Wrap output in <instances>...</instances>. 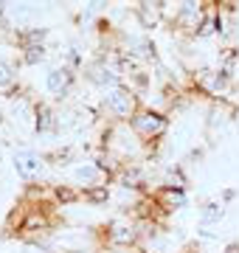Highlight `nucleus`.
I'll return each mask as SVG.
<instances>
[{"label":"nucleus","instance_id":"nucleus-1","mask_svg":"<svg viewBox=\"0 0 239 253\" xmlns=\"http://www.w3.org/2000/svg\"><path fill=\"white\" fill-rule=\"evenodd\" d=\"M99 149L110 152L113 158H119L121 163H138L141 158L149 155V146L132 132L129 124H107L101 129Z\"/></svg>","mask_w":239,"mask_h":253},{"label":"nucleus","instance_id":"nucleus-2","mask_svg":"<svg viewBox=\"0 0 239 253\" xmlns=\"http://www.w3.org/2000/svg\"><path fill=\"white\" fill-rule=\"evenodd\" d=\"M189 87L192 93H200L211 101H231V93H234V79H228L220 68H208V65H200V68H192L189 71Z\"/></svg>","mask_w":239,"mask_h":253},{"label":"nucleus","instance_id":"nucleus-3","mask_svg":"<svg viewBox=\"0 0 239 253\" xmlns=\"http://www.w3.org/2000/svg\"><path fill=\"white\" fill-rule=\"evenodd\" d=\"M101 107L110 116V124H129L144 104H141V96L132 90V87L119 84V87H113V90H104Z\"/></svg>","mask_w":239,"mask_h":253},{"label":"nucleus","instance_id":"nucleus-4","mask_svg":"<svg viewBox=\"0 0 239 253\" xmlns=\"http://www.w3.org/2000/svg\"><path fill=\"white\" fill-rule=\"evenodd\" d=\"M129 126H132V132L144 141L147 146L158 144L160 138L169 132V126H172V118H169V113H163V110L158 107H144L135 113V118L129 121Z\"/></svg>","mask_w":239,"mask_h":253},{"label":"nucleus","instance_id":"nucleus-5","mask_svg":"<svg viewBox=\"0 0 239 253\" xmlns=\"http://www.w3.org/2000/svg\"><path fill=\"white\" fill-rule=\"evenodd\" d=\"M104 245L107 248H119V251L138 248L141 245V222L138 219H124V217L110 219L107 228H104Z\"/></svg>","mask_w":239,"mask_h":253},{"label":"nucleus","instance_id":"nucleus-6","mask_svg":"<svg viewBox=\"0 0 239 253\" xmlns=\"http://www.w3.org/2000/svg\"><path fill=\"white\" fill-rule=\"evenodd\" d=\"M205 9H208V3H202V0H183V3H175V11L169 14V23H172V28H177L180 34L194 40L202 17H205Z\"/></svg>","mask_w":239,"mask_h":253},{"label":"nucleus","instance_id":"nucleus-7","mask_svg":"<svg viewBox=\"0 0 239 253\" xmlns=\"http://www.w3.org/2000/svg\"><path fill=\"white\" fill-rule=\"evenodd\" d=\"M116 51H124L127 56L138 59L141 65H147V62L155 65L158 62V45L147 31H135V34L121 31L119 34V48H116Z\"/></svg>","mask_w":239,"mask_h":253},{"label":"nucleus","instance_id":"nucleus-8","mask_svg":"<svg viewBox=\"0 0 239 253\" xmlns=\"http://www.w3.org/2000/svg\"><path fill=\"white\" fill-rule=\"evenodd\" d=\"M45 155L34 152V149H14L11 152V169L17 172L20 180L34 183L40 174L45 172Z\"/></svg>","mask_w":239,"mask_h":253},{"label":"nucleus","instance_id":"nucleus-9","mask_svg":"<svg viewBox=\"0 0 239 253\" xmlns=\"http://www.w3.org/2000/svg\"><path fill=\"white\" fill-rule=\"evenodd\" d=\"M166 9H169V3H163V0H141V3H135L132 14L138 20V26L149 34L166 23Z\"/></svg>","mask_w":239,"mask_h":253},{"label":"nucleus","instance_id":"nucleus-10","mask_svg":"<svg viewBox=\"0 0 239 253\" xmlns=\"http://www.w3.org/2000/svg\"><path fill=\"white\" fill-rule=\"evenodd\" d=\"M71 180H74V186L79 191H87V189H96V186H107L110 177L101 172L93 161H79L71 169Z\"/></svg>","mask_w":239,"mask_h":253},{"label":"nucleus","instance_id":"nucleus-11","mask_svg":"<svg viewBox=\"0 0 239 253\" xmlns=\"http://www.w3.org/2000/svg\"><path fill=\"white\" fill-rule=\"evenodd\" d=\"M76 84V73L71 68H65V65H54L51 71L45 73V90L54 96V99H65V96H71Z\"/></svg>","mask_w":239,"mask_h":253},{"label":"nucleus","instance_id":"nucleus-12","mask_svg":"<svg viewBox=\"0 0 239 253\" xmlns=\"http://www.w3.org/2000/svg\"><path fill=\"white\" fill-rule=\"evenodd\" d=\"M234 116H237L234 101H214L211 107H208V118H205V129H208V135L225 132L228 124L234 121Z\"/></svg>","mask_w":239,"mask_h":253},{"label":"nucleus","instance_id":"nucleus-13","mask_svg":"<svg viewBox=\"0 0 239 253\" xmlns=\"http://www.w3.org/2000/svg\"><path fill=\"white\" fill-rule=\"evenodd\" d=\"M34 132L37 135H59V110H54L48 101H37Z\"/></svg>","mask_w":239,"mask_h":253},{"label":"nucleus","instance_id":"nucleus-14","mask_svg":"<svg viewBox=\"0 0 239 253\" xmlns=\"http://www.w3.org/2000/svg\"><path fill=\"white\" fill-rule=\"evenodd\" d=\"M23 87H20V73L14 68V62H9L6 56H0V96H6V99H17L23 96Z\"/></svg>","mask_w":239,"mask_h":253},{"label":"nucleus","instance_id":"nucleus-15","mask_svg":"<svg viewBox=\"0 0 239 253\" xmlns=\"http://www.w3.org/2000/svg\"><path fill=\"white\" fill-rule=\"evenodd\" d=\"M152 197L166 214H175V211H183L189 206V191H180V189H166V186H158L152 191Z\"/></svg>","mask_w":239,"mask_h":253},{"label":"nucleus","instance_id":"nucleus-16","mask_svg":"<svg viewBox=\"0 0 239 253\" xmlns=\"http://www.w3.org/2000/svg\"><path fill=\"white\" fill-rule=\"evenodd\" d=\"M220 28H222V11H220V3H208L205 9V17H202L197 34H194V42L197 40H211V37H220Z\"/></svg>","mask_w":239,"mask_h":253},{"label":"nucleus","instance_id":"nucleus-17","mask_svg":"<svg viewBox=\"0 0 239 253\" xmlns=\"http://www.w3.org/2000/svg\"><path fill=\"white\" fill-rule=\"evenodd\" d=\"M48 40V28L42 26H34V28H23V31H14V42L23 48H34V45H45Z\"/></svg>","mask_w":239,"mask_h":253},{"label":"nucleus","instance_id":"nucleus-18","mask_svg":"<svg viewBox=\"0 0 239 253\" xmlns=\"http://www.w3.org/2000/svg\"><path fill=\"white\" fill-rule=\"evenodd\" d=\"M197 219H200V225H220L222 219H225V206H222L220 200H208V203H202L200 206V214H197Z\"/></svg>","mask_w":239,"mask_h":253},{"label":"nucleus","instance_id":"nucleus-19","mask_svg":"<svg viewBox=\"0 0 239 253\" xmlns=\"http://www.w3.org/2000/svg\"><path fill=\"white\" fill-rule=\"evenodd\" d=\"M160 186L166 189H180V191H189V177H186L183 166H166L163 169V177H160Z\"/></svg>","mask_w":239,"mask_h":253},{"label":"nucleus","instance_id":"nucleus-20","mask_svg":"<svg viewBox=\"0 0 239 253\" xmlns=\"http://www.w3.org/2000/svg\"><path fill=\"white\" fill-rule=\"evenodd\" d=\"M82 200L90 203V206H107L113 200V191H110V186H96V189L82 191Z\"/></svg>","mask_w":239,"mask_h":253},{"label":"nucleus","instance_id":"nucleus-21","mask_svg":"<svg viewBox=\"0 0 239 253\" xmlns=\"http://www.w3.org/2000/svg\"><path fill=\"white\" fill-rule=\"evenodd\" d=\"M54 200L56 203H62V206H74V203H79L82 200V191L76 189V186H54Z\"/></svg>","mask_w":239,"mask_h":253},{"label":"nucleus","instance_id":"nucleus-22","mask_svg":"<svg viewBox=\"0 0 239 253\" xmlns=\"http://www.w3.org/2000/svg\"><path fill=\"white\" fill-rule=\"evenodd\" d=\"M74 146H62V149H54V152H48L45 155V161L48 163H54V166H68V163H79L74 161Z\"/></svg>","mask_w":239,"mask_h":253},{"label":"nucleus","instance_id":"nucleus-23","mask_svg":"<svg viewBox=\"0 0 239 253\" xmlns=\"http://www.w3.org/2000/svg\"><path fill=\"white\" fill-rule=\"evenodd\" d=\"M45 56H48L45 45H34V48H23V51H20L23 65H40V62H45Z\"/></svg>","mask_w":239,"mask_h":253},{"label":"nucleus","instance_id":"nucleus-24","mask_svg":"<svg viewBox=\"0 0 239 253\" xmlns=\"http://www.w3.org/2000/svg\"><path fill=\"white\" fill-rule=\"evenodd\" d=\"M197 236H200V239H205V242H214V239H217V234H214L208 225H200V228H197Z\"/></svg>","mask_w":239,"mask_h":253},{"label":"nucleus","instance_id":"nucleus-25","mask_svg":"<svg viewBox=\"0 0 239 253\" xmlns=\"http://www.w3.org/2000/svg\"><path fill=\"white\" fill-rule=\"evenodd\" d=\"M234 197H237V191H234V189H225V191H222V197H220V203L225 206V203H228V200H234Z\"/></svg>","mask_w":239,"mask_h":253},{"label":"nucleus","instance_id":"nucleus-26","mask_svg":"<svg viewBox=\"0 0 239 253\" xmlns=\"http://www.w3.org/2000/svg\"><path fill=\"white\" fill-rule=\"evenodd\" d=\"M225 253H239V242H228L225 245Z\"/></svg>","mask_w":239,"mask_h":253},{"label":"nucleus","instance_id":"nucleus-27","mask_svg":"<svg viewBox=\"0 0 239 253\" xmlns=\"http://www.w3.org/2000/svg\"><path fill=\"white\" fill-rule=\"evenodd\" d=\"M141 253H144V251H141Z\"/></svg>","mask_w":239,"mask_h":253}]
</instances>
